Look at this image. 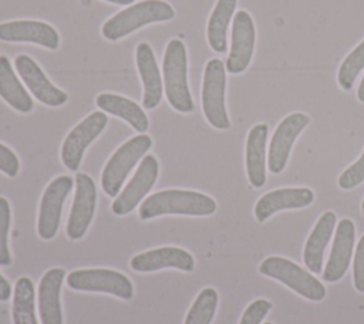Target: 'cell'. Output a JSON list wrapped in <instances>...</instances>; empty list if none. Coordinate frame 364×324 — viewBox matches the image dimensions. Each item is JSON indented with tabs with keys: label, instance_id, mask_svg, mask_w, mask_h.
I'll return each instance as SVG.
<instances>
[{
	"label": "cell",
	"instance_id": "obj_1",
	"mask_svg": "<svg viewBox=\"0 0 364 324\" xmlns=\"http://www.w3.org/2000/svg\"><path fill=\"white\" fill-rule=\"evenodd\" d=\"M216 212L213 198L185 189H165L149 195L139 205L138 216L142 220H149L164 215H185V216H209Z\"/></svg>",
	"mask_w": 364,
	"mask_h": 324
},
{
	"label": "cell",
	"instance_id": "obj_2",
	"mask_svg": "<svg viewBox=\"0 0 364 324\" xmlns=\"http://www.w3.org/2000/svg\"><path fill=\"white\" fill-rule=\"evenodd\" d=\"M175 17L172 6L164 0H142L118 11L102 24V36L107 40H119L135 30L159 21H168Z\"/></svg>",
	"mask_w": 364,
	"mask_h": 324
},
{
	"label": "cell",
	"instance_id": "obj_3",
	"mask_svg": "<svg viewBox=\"0 0 364 324\" xmlns=\"http://www.w3.org/2000/svg\"><path fill=\"white\" fill-rule=\"evenodd\" d=\"M162 72L165 95L168 102L178 112L193 111V101L188 85V57L185 44L181 40H171L166 44Z\"/></svg>",
	"mask_w": 364,
	"mask_h": 324
},
{
	"label": "cell",
	"instance_id": "obj_4",
	"mask_svg": "<svg viewBox=\"0 0 364 324\" xmlns=\"http://www.w3.org/2000/svg\"><path fill=\"white\" fill-rule=\"evenodd\" d=\"M152 146V139L149 135L139 134L125 141L107 161L102 172H101V188L102 190L111 196L117 198L119 193L127 176L132 171V168L138 163L141 158Z\"/></svg>",
	"mask_w": 364,
	"mask_h": 324
},
{
	"label": "cell",
	"instance_id": "obj_5",
	"mask_svg": "<svg viewBox=\"0 0 364 324\" xmlns=\"http://www.w3.org/2000/svg\"><path fill=\"white\" fill-rule=\"evenodd\" d=\"M259 273L280 281L310 301H321L326 297V287L318 279L282 256L266 257L259 266Z\"/></svg>",
	"mask_w": 364,
	"mask_h": 324
},
{
	"label": "cell",
	"instance_id": "obj_6",
	"mask_svg": "<svg viewBox=\"0 0 364 324\" xmlns=\"http://www.w3.org/2000/svg\"><path fill=\"white\" fill-rule=\"evenodd\" d=\"M65 283L70 288L77 291L104 293L122 300H131L134 297L131 280L124 273L112 269L91 267L73 270L67 274Z\"/></svg>",
	"mask_w": 364,
	"mask_h": 324
},
{
	"label": "cell",
	"instance_id": "obj_7",
	"mask_svg": "<svg viewBox=\"0 0 364 324\" xmlns=\"http://www.w3.org/2000/svg\"><path fill=\"white\" fill-rule=\"evenodd\" d=\"M226 67L219 58L206 63L202 81V111L206 121L216 129L230 128L225 105Z\"/></svg>",
	"mask_w": 364,
	"mask_h": 324
},
{
	"label": "cell",
	"instance_id": "obj_8",
	"mask_svg": "<svg viewBox=\"0 0 364 324\" xmlns=\"http://www.w3.org/2000/svg\"><path fill=\"white\" fill-rule=\"evenodd\" d=\"M74 179L61 175L53 179L43 192L37 217V233L43 240H51L60 227L64 202L71 192Z\"/></svg>",
	"mask_w": 364,
	"mask_h": 324
},
{
	"label": "cell",
	"instance_id": "obj_9",
	"mask_svg": "<svg viewBox=\"0 0 364 324\" xmlns=\"http://www.w3.org/2000/svg\"><path fill=\"white\" fill-rule=\"evenodd\" d=\"M108 118L105 112L95 111L80 121L65 136L61 145V161L70 171H77L85 149L105 129Z\"/></svg>",
	"mask_w": 364,
	"mask_h": 324
},
{
	"label": "cell",
	"instance_id": "obj_10",
	"mask_svg": "<svg viewBox=\"0 0 364 324\" xmlns=\"http://www.w3.org/2000/svg\"><path fill=\"white\" fill-rule=\"evenodd\" d=\"M97 207V188L87 173L75 175V193L68 215L65 233L71 240L81 239L92 222Z\"/></svg>",
	"mask_w": 364,
	"mask_h": 324
},
{
	"label": "cell",
	"instance_id": "obj_11",
	"mask_svg": "<svg viewBox=\"0 0 364 324\" xmlns=\"http://www.w3.org/2000/svg\"><path fill=\"white\" fill-rule=\"evenodd\" d=\"M158 172L159 165L156 158L154 155H145L131 180L114 199L111 210L118 216L132 212L155 185Z\"/></svg>",
	"mask_w": 364,
	"mask_h": 324
},
{
	"label": "cell",
	"instance_id": "obj_12",
	"mask_svg": "<svg viewBox=\"0 0 364 324\" xmlns=\"http://www.w3.org/2000/svg\"><path fill=\"white\" fill-rule=\"evenodd\" d=\"M309 122L310 118L304 112H291L280 121L273 132L267 151V168L272 173L283 172L296 138L309 125Z\"/></svg>",
	"mask_w": 364,
	"mask_h": 324
},
{
	"label": "cell",
	"instance_id": "obj_13",
	"mask_svg": "<svg viewBox=\"0 0 364 324\" xmlns=\"http://www.w3.org/2000/svg\"><path fill=\"white\" fill-rule=\"evenodd\" d=\"M256 41V30L252 16L246 10H239L232 21L230 51L226 60V71L229 74L243 72L253 57Z\"/></svg>",
	"mask_w": 364,
	"mask_h": 324
},
{
	"label": "cell",
	"instance_id": "obj_14",
	"mask_svg": "<svg viewBox=\"0 0 364 324\" xmlns=\"http://www.w3.org/2000/svg\"><path fill=\"white\" fill-rule=\"evenodd\" d=\"M14 67L26 87L40 102L48 107H60L67 102V94L51 84V81L31 57L26 54L17 55L14 60Z\"/></svg>",
	"mask_w": 364,
	"mask_h": 324
},
{
	"label": "cell",
	"instance_id": "obj_15",
	"mask_svg": "<svg viewBox=\"0 0 364 324\" xmlns=\"http://www.w3.org/2000/svg\"><path fill=\"white\" fill-rule=\"evenodd\" d=\"M129 266L138 273H151L162 269H178L182 271H192L195 269L193 256L176 246H164L135 254L129 260Z\"/></svg>",
	"mask_w": 364,
	"mask_h": 324
},
{
	"label": "cell",
	"instance_id": "obj_16",
	"mask_svg": "<svg viewBox=\"0 0 364 324\" xmlns=\"http://www.w3.org/2000/svg\"><path fill=\"white\" fill-rule=\"evenodd\" d=\"M355 240V226L350 219H341L334 232L328 261L323 270V280L338 281L350 267Z\"/></svg>",
	"mask_w": 364,
	"mask_h": 324
},
{
	"label": "cell",
	"instance_id": "obj_17",
	"mask_svg": "<svg viewBox=\"0 0 364 324\" xmlns=\"http://www.w3.org/2000/svg\"><path fill=\"white\" fill-rule=\"evenodd\" d=\"M0 40L9 43H34L55 50L60 43L54 27L38 20H13L0 24Z\"/></svg>",
	"mask_w": 364,
	"mask_h": 324
},
{
	"label": "cell",
	"instance_id": "obj_18",
	"mask_svg": "<svg viewBox=\"0 0 364 324\" xmlns=\"http://www.w3.org/2000/svg\"><path fill=\"white\" fill-rule=\"evenodd\" d=\"M313 200L314 192L309 188H279L264 193L256 202L255 217L257 222H264L276 212L307 207Z\"/></svg>",
	"mask_w": 364,
	"mask_h": 324
},
{
	"label": "cell",
	"instance_id": "obj_19",
	"mask_svg": "<svg viewBox=\"0 0 364 324\" xmlns=\"http://www.w3.org/2000/svg\"><path fill=\"white\" fill-rule=\"evenodd\" d=\"M67 277L63 267L48 269L38 283V313L41 324H63L61 287Z\"/></svg>",
	"mask_w": 364,
	"mask_h": 324
},
{
	"label": "cell",
	"instance_id": "obj_20",
	"mask_svg": "<svg viewBox=\"0 0 364 324\" xmlns=\"http://www.w3.org/2000/svg\"><path fill=\"white\" fill-rule=\"evenodd\" d=\"M135 60L141 82L144 87L142 105L146 109H154L162 99L164 85L154 50L148 43H139L136 45Z\"/></svg>",
	"mask_w": 364,
	"mask_h": 324
},
{
	"label": "cell",
	"instance_id": "obj_21",
	"mask_svg": "<svg viewBox=\"0 0 364 324\" xmlns=\"http://www.w3.org/2000/svg\"><path fill=\"white\" fill-rule=\"evenodd\" d=\"M267 135H269L267 124H256L250 128L246 138V149H245L246 173L253 188H262L266 183Z\"/></svg>",
	"mask_w": 364,
	"mask_h": 324
},
{
	"label": "cell",
	"instance_id": "obj_22",
	"mask_svg": "<svg viewBox=\"0 0 364 324\" xmlns=\"http://www.w3.org/2000/svg\"><path fill=\"white\" fill-rule=\"evenodd\" d=\"M336 223H337L336 213L331 210L324 212L316 222L311 233L306 240L304 250H303V261L311 273L317 274L323 269L324 250L334 233Z\"/></svg>",
	"mask_w": 364,
	"mask_h": 324
},
{
	"label": "cell",
	"instance_id": "obj_23",
	"mask_svg": "<svg viewBox=\"0 0 364 324\" xmlns=\"http://www.w3.org/2000/svg\"><path fill=\"white\" fill-rule=\"evenodd\" d=\"M95 104L104 112L127 121L139 134H144L149 126V119L144 109L129 98L118 94L102 92L95 98Z\"/></svg>",
	"mask_w": 364,
	"mask_h": 324
},
{
	"label": "cell",
	"instance_id": "obj_24",
	"mask_svg": "<svg viewBox=\"0 0 364 324\" xmlns=\"http://www.w3.org/2000/svg\"><path fill=\"white\" fill-rule=\"evenodd\" d=\"M0 97L18 112L26 114L33 109V99L16 77L6 55H0Z\"/></svg>",
	"mask_w": 364,
	"mask_h": 324
},
{
	"label": "cell",
	"instance_id": "obj_25",
	"mask_svg": "<svg viewBox=\"0 0 364 324\" xmlns=\"http://www.w3.org/2000/svg\"><path fill=\"white\" fill-rule=\"evenodd\" d=\"M237 0H218L208 20L206 37L210 48L219 54L228 48V27L233 17Z\"/></svg>",
	"mask_w": 364,
	"mask_h": 324
},
{
	"label": "cell",
	"instance_id": "obj_26",
	"mask_svg": "<svg viewBox=\"0 0 364 324\" xmlns=\"http://www.w3.org/2000/svg\"><path fill=\"white\" fill-rule=\"evenodd\" d=\"M13 324H38L36 314V290L30 277H18L13 288Z\"/></svg>",
	"mask_w": 364,
	"mask_h": 324
},
{
	"label": "cell",
	"instance_id": "obj_27",
	"mask_svg": "<svg viewBox=\"0 0 364 324\" xmlns=\"http://www.w3.org/2000/svg\"><path fill=\"white\" fill-rule=\"evenodd\" d=\"M218 291L213 287H205L195 297L183 324H210L218 308Z\"/></svg>",
	"mask_w": 364,
	"mask_h": 324
},
{
	"label": "cell",
	"instance_id": "obj_28",
	"mask_svg": "<svg viewBox=\"0 0 364 324\" xmlns=\"http://www.w3.org/2000/svg\"><path fill=\"white\" fill-rule=\"evenodd\" d=\"M364 68V40L360 41L343 60L337 71V82L344 91H350L355 78Z\"/></svg>",
	"mask_w": 364,
	"mask_h": 324
},
{
	"label": "cell",
	"instance_id": "obj_29",
	"mask_svg": "<svg viewBox=\"0 0 364 324\" xmlns=\"http://www.w3.org/2000/svg\"><path fill=\"white\" fill-rule=\"evenodd\" d=\"M11 210L6 198L0 196V266L6 267L11 264V256L9 250V230H10Z\"/></svg>",
	"mask_w": 364,
	"mask_h": 324
},
{
	"label": "cell",
	"instance_id": "obj_30",
	"mask_svg": "<svg viewBox=\"0 0 364 324\" xmlns=\"http://www.w3.org/2000/svg\"><path fill=\"white\" fill-rule=\"evenodd\" d=\"M363 182H364V151L361 152L360 158L354 163H351L348 168H346L337 179L338 186L344 190H350Z\"/></svg>",
	"mask_w": 364,
	"mask_h": 324
},
{
	"label": "cell",
	"instance_id": "obj_31",
	"mask_svg": "<svg viewBox=\"0 0 364 324\" xmlns=\"http://www.w3.org/2000/svg\"><path fill=\"white\" fill-rule=\"evenodd\" d=\"M272 307V303L266 298L253 300L243 311L239 324H262Z\"/></svg>",
	"mask_w": 364,
	"mask_h": 324
},
{
	"label": "cell",
	"instance_id": "obj_32",
	"mask_svg": "<svg viewBox=\"0 0 364 324\" xmlns=\"http://www.w3.org/2000/svg\"><path fill=\"white\" fill-rule=\"evenodd\" d=\"M353 284L357 291L364 293V234L355 244L353 260Z\"/></svg>",
	"mask_w": 364,
	"mask_h": 324
},
{
	"label": "cell",
	"instance_id": "obj_33",
	"mask_svg": "<svg viewBox=\"0 0 364 324\" xmlns=\"http://www.w3.org/2000/svg\"><path fill=\"white\" fill-rule=\"evenodd\" d=\"M20 169V161L17 155L4 144L0 142V172L6 173L10 178L17 176Z\"/></svg>",
	"mask_w": 364,
	"mask_h": 324
},
{
	"label": "cell",
	"instance_id": "obj_34",
	"mask_svg": "<svg viewBox=\"0 0 364 324\" xmlns=\"http://www.w3.org/2000/svg\"><path fill=\"white\" fill-rule=\"evenodd\" d=\"M13 296V288L11 284L9 283L7 279H4L0 273V301H7Z\"/></svg>",
	"mask_w": 364,
	"mask_h": 324
},
{
	"label": "cell",
	"instance_id": "obj_35",
	"mask_svg": "<svg viewBox=\"0 0 364 324\" xmlns=\"http://www.w3.org/2000/svg\"><path fill=\"white\" fill-rule=\"evenodd\" d=\"M357 98L360 102L364 104V77L361 78L360 84H358V88H357Z\"/></svg>",
	"mask_w": 364,
	"mask_h": 324
},
{
	"label": "cell",
	"instance_id": "obj_36",
	"mask_svg": "<svg viewBox=\"0 0 364 324\" xmlns=\"http://www.w3.org/2000/svg\"><path fill=\"white\" fill-rule=\"evenodd\" d=\"M112 4H119V6H131L134 3V0H104Z\"/></svg>",
	"mask_w": 364,
	"mask_h": 324
},
{
	"label": "cell",
	"instance_id": "obj_37",
	"mask_svg": "<svg viewBox=\"0 0 364 324\" xmlns=\"http://www.w3.org/2000/svg\"><path fill=\"white\" fill-rule=\"evenodd\" d=\"M361 212H363V215H364V199H363V202H361Z\"/></svg>",
	"mask_w": 364,
	"mask_h": 324
},
{
	"label": "cell",
	"instance_id": "obj_38",
	"mask_svg": "<svg viewBox=\"0 0 364 324\" xmlns=\"http://www.w3.org/2000/svg\"><path fill=\"white\" fill-rule=\"evenodd\" d=\"M263 324H273V323H269V321H267V323H263Z\"/></svg>",
	"mask_w": 364,
	"mask_h": 324
}]
</instances>
